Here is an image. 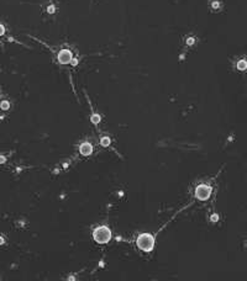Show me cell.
I'll use <instances>...</instances> for the list:
<instances>
[{
	"instance_id": "1",
	"label": "cell",
	"mask_w": 247,
	"mask_h": 281,
	"mask_svg": "<svg viewBox=\"0 0 247 281\" xmlns=\"http://www.w3.org/2000/svg\"><path fill=\"white\" fill-rule=\"evenodd\" d=\"M137 247L142 250H145V252H151L154 247V238L152 234H148V233H145V234H141L140 237L137 238Z\"/></svg>"
},
{
	"instance_id": "2",
	"label": "cell",
	"mask_w": 247,
	"mask_h": 281,
	"mask_svg": "<svg viewBox=\"0 0 247 281\" xmlns=\"http://www.w3.org/2000/svg\"><path fill=\"white\" fill-rule=\"evenodd\" d=\"M93 235H94V239L98 243H106L111 238V232L108 227L103 226V227H98V228L94 231Z\"/></svg>"
},
{
	"instance_id": "3",
	"label": "cell",
	"mask_w": 247,
	"mask_h": 281,
	"mask_svg": "<svg viewBox=\"0 0 247 281\" xmlns=\"http://www.w3.org/2000/svg\"><path fill=\"white\" fill-rule=\"evenodd\" d=\"M211 194V189L206 185H199L195 190V196L199 200H206Z\"/></svg>"
},
{
	"instance_id": "4",
	"label": "cell",
	"mask_w": 247,
	"mask_h": 281,
	"mask_svg": "<svg viewBox=\"0 0 247 281\" xmlns=\"http://www.w3.org/2000/svg\"><path fill=\"white\" fill-rule=\"evenodd\" d=\"M72 53L68 49H62L58 53V62L62 64H68L72 62Z\"/></svg>"
},
{
	"instance_id": "5",
	"label": "cell",
	"mask_w": 247,
	"mask_h": 281,
	"mask_svg": "<svg viewBox=\"0 0 247 281\" xmlns=\"http://www.w3.org/2000/svg\"><path fill=\"white\" fill-rule=\"evenodd\" d=\"M79 149H80V153L83 155H89V154H92V152H93V147H92L90 143H83Z\"/></svg>"
},
{
	"instance_id": "6",
	"label": "cell",
	"mask_w": 247,
	"mask_h": 281,
	"mask_svg": "<svg viewBox=\"0 0 247 281\" xmlns=\"http://www.w3.org/2000/svg\"><path fill=\"white\" fill-rule=\"evenodd\" d=\"M237 69H240V70L247 69V62L245 59H241V60H238V62H237Z\"/></svg>"
},
{
	"instance_id": "7",
	"label": "cell",
	"mask_w": 247,
	"mask_h": 281,
	"mask_svg": "<svg viewBox=\"0 0 247 281\" xmlns=\"http://www.w3.org/2000/svg\"><path fill=\"white\" fill-rule=\"evenodd\" d=\"M109 144H110V138H108V137L101 138V146L103 147H108Z\"/></svg>"
},
{
	"instance_id": "8",
	"label": "cell",
	"mask_w": 247,
	"mask_h": 281,
	"mask_svg": "<svg viewBox=\"0 0 247 281\" xmlns=\"http://www.w3.org/2000/svg\"><path fill=\"white\" fill-rule=\"evenodd\" d=\"M92 121H93L94 123H98L99 121H100V117H99V115H93V116H92Z\"/></svg>"
},
{
	"instance_id": "9",
	"label": "cell",
	"mask_w": 247,
	"mask_h": 281,
	"mask_svg": "<svg viewBox=\"0 0 247 281\" xmlns=\"http://www.w3.org/2000/svg\"><path fill=\"white\" fill-rule=\"evenodd\" d=\"M1 109H3V110H7V109H9V102H7V101H3V102H1Z\"/></svg>"
},
{
	"instance_id": "10",
	"label": "cell",
	"mask_w": 247,
	"mask_h": 281,
	"mask_svg": "<svg viewBox=\"0 0 247 281\" xmlns=\"http://www.w3.org/2000/svg\"><path fill=\"white\" fill-rule=\"evenodd\" d=\"M4 32H5V28H4V26H3V25H0V36H1Z\"/></svg>"
},
{
	"instance_id": "11",
	"label": "cell",
	"mask_w": 247,
	"mask_h": 281,
	"mask_svg": "<svg viewBox=\"0 0 247 281\" xmlns=\"http://www.w3.org/2000/svg\"><path fill=\"white\" fill-rule=\"evenodd\" d=\"M211 219H213V221H218V216H216V215H214Z\"/></svg>"
},
{
	"instance_id": "12",
	"label": "cell",
	"mask_w": 247,
	"mask_h": 281,
	"mask_svg": "<svg viewBox=\"0 0 247 281\" xmlns=\"http://www.w3.org/2000/svg\"><path fill=\"white\" fill-rule=\"evenodd\" d=\"M5 160V159H4V157H0V163H3Z\"/></svg>"
}]
</instances>
